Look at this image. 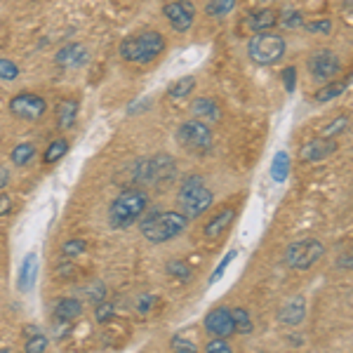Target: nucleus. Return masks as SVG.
Returning <instances> with one entry per match:
<instances>
[{"label": "nucleus", "mask_w": 353, "mask_h": 353, "mask_svg": "<svg viewBox=\"0 0 353 353\" xmlns=\"http://www.w3.org/2000/svg\"><path fill=\"white\" fill-rule=\"evenodd\" d=\"M165 48H168V41L163 33L149 28V31L125 38L121 43V57L130 64H151L165 52Z\"/></svg>", "instance_id": "obj_1"}, {"label": "nucleus", "mask_w": 353, "mask_h": 353, "mask_svg": "<svg viewBox=\"0 0 353 353\" xmlns=\"http://www.w3.org/2000/svg\"><path fill=\"white\" fill-rule=\"evenodd\" d=\"M139 219H141V224H139L141 236L156 245L172 241V238L184 233V229L189 226V219L181 212H151Z\"/></svg>", "instance_id": "obj_2"}, {"label": "nucleus", "mask_w": 353, "mask_h": 353, "mask_svg": "<svg viewBox=\"0 0 353 353\" xmlns=\"http://www.w3.org/2000/svg\"><path fill=\"white\" fill-rule=\"evenodd\" d=\"M149 208V193L144 189H125L109 208V221L113 229H128Z\"/></svg>", "instance_id": "obj_3"}, {"label": "nucleus", "mask_w": 353, "mask_h": 353, "mask_svg": "<svg viewBox=\"0 0 353 353\" xmlns=\"http://www.w3.org/2000/svg\"><path fill=\"white\" fill-rule=\"evenodd\" d=\"M176 174V163L168 153H158V156L139 158L132 165V181L141 186H161L168 184Z\"/></svg>", "instance_id": "obj_4"}, {"label": "nucleus", "mask_w": 353, "mask_h": 353, "mask_svg": "<svg viewBox=\"0 0 353 353\" xmlns=\"http://www.w3.org/2000/svg\"><path fill=\"white\" fill-rule=\"evenodd\" d=\"M176 201H179L181 214H184L186 219H196V217H201L203 212H208L214 196H212V191L205 186L201 174H189L181 181Z\"/></svg>", "instance_id": "obj_5"}, {"label": "nucleus", "mask_w": 353, "mask_h": 353, "mask_svg": "<svg viewBox=\"0 0 353 353\" xmlns=\"http://www.w3.org/2000/svg\"><path fill=\"white\" fill-rule=\"evenodd\" d=\"M285 38L281 33L264 31V33H254L248 41V57L254 61L257 66H273L285 57Z\"/></svg>", "instance_id": "obj_6"}, {"label": "nucleus", "mask_w": 353, "mask_h": 353, "mask_svg": "<svg viewBox=\"0 0 353 353\" xmlns=\"http://www.w3.org/2000/svg\"><path fill=\"white\" fill-rule=\"evenodd\" d=\"M176 141L189 153H208L212 149L214 134L210 130V125H205L201 121H186L176 130Z\"/></svg>", "instance_id": "obj_7"}, {"label": "nucleus", "mask_w": 353, "mask_h": 353, "mask_svg": "<svg viewBox=\"0 0 353 353\" xmlns=\"http://www.w3.org/2000/svg\"><path fill=\"white\" fill-rule=\"evenodd\" d=\"M325 254V245L316 238H306V241L292 243L285 250V264L292 271H306L316 264L318 259Z\"/></svg>", "instance_id": "obj_8"}, {"label": "nucleus", "mask_w": 353, "mask_h": 353, "mask_svg": "<svg viewBox=\"0 0 353 353\" xmlns=\"http://www.w3.org/2000/svg\"><path fill=\"white\" fill-rule=\"evenodd\" d=\"M48 111V101L41 94H33V92H21L10 99V113L21 121L28 123H38Z\"/></svg>", "instance_id": "obj_9"}, {"label": "nucleus", "mask_w": 353, "mask_h": 353, "mask_svg": "<svg viewBox=\"0 0 353 353\" xmlns=\"http://www.w3.org/2000/svg\"><path fill=\"white\" fill-rule=\"evenodd\" d=\"M309 73L313 81L318 83H330L334 76H339L341 73V59L337 52H332V50H318V52H313L309 57Z\"/></svg>", "instance_id": "obj_10"}, {"label": "nucleus", "mask_w": 353, "mask_h": 353, "mask_svg": "<svg viewBox=\"0 0 353 353\" xmlns=\"http://www.w3.org/2000/svg\"><path fill=\"white\" fill-rule=\"evenodd\" d=\"M163 12L176 33H186L193 26V19H196V10H193V5L189 0H174V3H168L163 8Z\"/></svg>", "instance_id": "obj_11"}, {"label": "nucleus", "mask_w": 353, "mask_h": 353, "mask_svg": "<svg viewBox=\"0 0 353 353\" xmlns=\"http://www.w3.org/2000/svg\"><path fill=\"white\" fill-rule=\"evenodd\" d=\"M337 151H339L337 141L318 137V139H311L299 146V158H301V163H321V161H327L330 156H334Z\"/></svg>", "instance_id": "obj_12"}, {"label": "nucleus", "mask_w": 353, "mask_h": 353, "mask_svg": "<svg viewBox=\"0 0 353 353\" xmlns=\"http://www.w3.org/2000/svg\"><path fill=\"white\" fill-rule=\"evenodd\" d=\"M205 330H208L212 337L226 339L231 334H236V325H233V318H231V309L226 306H219V309H212L205 316Z\"/></svg>", "instance_id": "obj_13"}, {"label": "nucleus", "mask_w": 353, "mask_h": 353, "mask_svg": "<svg viewBox=\"0 0 353 353\" xmlns=\"http://www.w3.org/2000/svg\"><path fill=\"white\" fill-rule=\"evenodd\" d=\"M54 61L61 68H81L90 61V50L81 43H68L54 54Z\"/></svg>", "instance_id": "obj_14"}, {"label": "nucleus", "mask_w": 353, "mask_h": 353, "mask_svg": "<svg viewBox=\"0 0 353 353\" xmlns=\"http://www.w3.org/2000/svg\"><path fill=\"white\" fill-rule=\"evenodd\" d=\"M306 318V299L304 297H292L278 311V321L288 327H297L301 321Z\"/></svg>", "instance_id": "obj_15"}, {"label": "nucleus", "mask_w": 353, "mask_h": 353, "mask_svg": "<svg viewBox=\"0 0 353 353\" xmlns=\"http://www.w3.org/2000/svg\"><path fill=\"white\" fill-rule=\"evenodd\" d=\"M191 111H193V118H196V121H201V123H205V125L221 121L219 104L214 99H210V97H198V99H193Z\"/></svg>", "instance_id": "obj_16"}, {"label": "nucleus", "mask_w": 353, "mask_h": 353, "mask_svg": "<svg viewBox=\"0 0 353 353\" xmlns=\"http://www.w3.org/2000/svg\"><path fill=\"white\" fill-rule=\"evenodd\" d=\"M276 19H278V12H273V10H257V12L245 17L243 26L254 33H264L276 26Z\"/></svg>", "instance_id": "obj_17"}, {"label": "nucleus", "mask_w": 353, "mask_h": 353, "mask_svg": "<svg viewBox=\"0 0 353 353\" xmlns=\"http://www.w3.org/2000/svg\"><path fill=\"white\" fill-rule=\"evenodd\" d=\"M233 219H236V210H233V208H224L219 214H214V217L210 219L208 224H205V229H203L205 238H217V236H221V233H224L233 224Z\"/></svg>", "instance_id": "obj_18"}, {"label": "nucleus", "mask_w": 353, "mask_h": 353, "mask_svg": "<svg viewBox=\"0 0 353 353\" xmlns=\"http://www.w3.org/2000/svg\"><path fill=\"white\" fill-rule=\"evenodd\" d=\"M36 278H38V254L36 252H28L24 261H21V269H19V290L21 292H28L36 285Z\"/></svg>", "instance_id": "obj_19"}, {"label": "nucleus", "mask_w": 353, "mask_h": 353, "mask_svg": "<svg viewBox=\"0 0 353 353\" xmlns=\"http://www.w3.org/2000/svg\"><path fill=\"white\" fill-rule=\"evenodd\" d=\"M57 128L71 130L78 121V101L76 99H61L57 104Z\"/></svg>", "instance_id": "obj_20"}, {"label": "nucleus", "mask_w": 353, "mask_h": 353, "mask_svg": "<svg viewBox=\"0 0 353 353\" xmlns=\"http://www.w3.org/2000/svg\"><path fill=\"white\" fill-rule=\"evenodd\" d=\"M83 316V304L76 297H64L61 301H57L54 306V318L61 323H73L76 318Z\"/></svg>", "instance_id": "obj_21"}, {"label": "nucleus", "mask_w": 353, "mask_h": 353, "mask_svg": "<svg viewBox=\"0 0 353 353\" xmlns=\"http://www.w3.org/2000/svg\"><path fill=\"white\" fill-rule=\"evenodd\" d=\"M290 174V153L288 151H278L271 161V179L283 184Z\"/></svg>", "instance_id": "obj_22"}, {"label": "nucleus", "mask_w": 353, "mask_h": 353, "mask_svg": "<svg viewBox=\"0 0 353 353\" xmlns=\"http://www.w3.org/2000/svg\"><path fill=\"white\" fill-rule=\"evenodd\" d=\"M346 90H349V81L346 83H325L316 94H313V101H316V104H325V101L337 99V97L344 94Z\"/></svg>", "instance_id": "obj_23"}, {"label": "nucleus", "mask_w": 353, "mask_h": 353, "mask_svg": "<svg viewBox=\"0 0 353 353\" xmlns=\"http://www.w3.org/2000/svg\"><path fill=\"white\" fill-rule=\"evenodd\" d=\"M193 90H196V78L184 76V78H179V81H174L172 85H170L168 97L170 99H184V97H189Z\"/></svg>", "instance_id": "obj_24"}, {"label": "nucleus", "mask_w": 353, "mask_h": 353, "mask_svg": "<svg viewBox=\"0 0 353 353\" xmlns=\"http://www.w3.org/2000/svg\"><path fill=\"white\" fill-rule=\"evenodd\" d=\"M38 156L36 146L31 144V141H21V144H17L12 153H10V158H12L14 165H19V168H24V165H28L33 161V158Z\"/></svg>", "instance_id": "obj_25"}, {"label": "nucleus", "mask_w": 353, "mask_h": 353, "mask_svg": "<svg viewBox=\"0 0 353 353\" xmlns=\"http://www.w3.org/2000/svg\"><path fill=\"white\" fill-rule=\"evenodd\" d=\"M66 151H68V141L64 139V137H59V139H52V141H50V146L43 153V161L48 163V165H54L57 161H61V158L66 156Z\"/></svg>", "instance_id": "obj_26"}, {"label": "nucleus", "mask_w": 353, "mask_h": 353, "mask_svg": "<svg viewBox=\"0 0 353 353\" xmlns=\"http://www.w3.org/2000/svg\"><path fill=\"white\" fill-rule=\"evenodd\" d=\"M276 26H283V28H299V26H304V17H301L299 10L285 8L281 14H278Z\"/></svg>", "instance_id": "obj_27"}, {"label": "nucleus", "mask_w": 353, "mask_h": 353, "mask_svg": "<svg viewBox=\"0 0 353 353\" xmlns=\"http://www.w3.org/2000/svg\"><path fill=\"white\" fill-rule=\"evenodd\" d=\"M231 318H233V325H236V332L238 334H250L252 332V318H250V313L245 309H233L231 311Z\"/></svg>", "instance_id": "obj_28"}, {"label": "nucleus", "mask_w": 353, "mask_h": 353, "mask_svg": "<svg viewBox=\"0 0 353 353\" xmlns=\"http://www.w3.org/2000/svg\"><path fill=\"white\" fill-rule=\"evenodd\" d=\"M349 123H351L349 116H337L327 128H323V137H325V139H334V137L344 134L346 130H349Z\"/></svg>", "instance_id": "obj_29"}, {"label": "nucleus", "mask_w": 353, "mask_h": 353, "mask_svg": "<svg viewBox=\"0 0 353 353\" xmlns=\"http://www.w3.org/2000/svg\"><path fill=\"white\" fill-rule=\"evenodd\" d=\"M168 273L172 278H179V281H189V278H191V266L186 264V261H181V259H174V261H170V264H168Z\"/></svg>", "instance_id": "obj_30"}, {"label": "nucleus", "mask_w": 353, "mask_h": 353, "mask_svg": "<svg viewBox=\"0 0 353 353\" xmlns=\"http://www.w3.org/2000/svg\"><path fill=\"white\" fill-rule=\"evenodd\" d=\"M304 28L313 36H325V33H332V21L330 19H311L304 21Z\"/></svg>", "instance_id": "obj_31"}, {"label": "nucleus", "mask_w": 353, "mask_h": 353, "mask_svg": "<svg viewBox=\"0 0 353 353\" xmlns=\"http://www.w3.org/2000/svg\"><path fill=\"white\" fill-rule=\"evenodd\" d=\"M236 8V0H212L208 5V14L210 17H224Z\"/></svg>", "instance_id": "obj_32"}, {"label": "nucleus", "mask_w": 353, "mask_h": 353, "mask_svg": "<svg viewBox=\"0 0 353 353\" xmlns=\"http://www.w3.org/2000/svg\"><path fill=\"white\" fill-rule=\"evenodd\" d=\"M17 78H19V66H17L14 61L0 57V81L10 83V81H17Z\"/></svg>", "instance_id": "obj_33"}, {"label": "nucleus", "mask_w": 353, "mask_h": 353, "mask_svg": "<svg viewBox=\"0 0 353 353\" xmlns=\"http://www.w3.org/2000/svg\"><path fill=\"white\" fill-rule=\"evenodd\" d=\"M48 337L45 334H31V337L26 339V346H24V351L26 353H45L48 351Z\"/></svg>", "instance_id": "obj_34"}, {"label": "nucleus", "mask_w": 353, "mask_h": 353, "mask_svg": "<svg viewBox=\"0 0 353 353\" xmlns=\"http://www.w3.org/2000/svg\"><path fill=\"white\" fill-rule=\"evenodd\" d=\"M236 257H238V252H236V250H231V252L226 254V257L219 261V266H217V269H214L212 276H210V285H214V283H219L221 278H224L226 269H229V266H231V261L236 259Z\"/></svg>", "instance_id": "obj_35"}, {"label": "nucleus", "mask_w": 353, "mask_h": 353, "mask_svg": "<svg viewBox=\"0 0 353 353\" xmlns=\"http://www.w3.org/2000/svg\"><path fill=\"white\" fill-rule=\"evenodd\" d=\"M85 250H88V243L81 241V238H71V241H66V243H64L61 252H64L66 257H81Z\"/></svg>", "instance_id": "obj_36"}, {"label": "nucleus", "mask_w": 353, "mask_h": 353, "mask_svg": "<svg viewBox=\"0 0 353 353\" xmlns=\"http://www.w3.org/2000/svg\"><path fill=\"white\" fill-rule=\"evenodd\" d=\"M205 351H208V353H233L229 341H226V339H219V337L210 339L208 344H205Z\"/></svg>", "instance_id": "obj_37"}, {"label": "nucleus", "mask_w": 353, "mask_h": 353, "mask_svg": "<svg viewBox=\"0 0 353 353\" xmlns=\"http://www.w3.org/2000/svg\"><path fill=\"white\" fill-rule=\"evenodd\" d=\"M113 313H116V306L113 304H106V301H101V304H97V311H94V318L99 323H106L113 318Z\"/></svg>", "instance_id": "obj_38"}, {"label": "nucleus", "mask_w": 353, "mask_h": 353, "mask_svg": "<svg viewBox=\"0 0 353 353\" xmlns=\"http://www.w3.org/2000/svg\"><path fill=\"white\" fill-rule=\"evenodd\" d=\"M172 346H174V353H198L196 344L189 339H184V337H174Z\"/></svg>", "instance_id": "obj_39"}, {"label": "nucleus", "mask_w": 353, "mask_h": 353, "mask_svg": "<svg viewBox=\"0 0 353 353\" xmlns=\"http://www.w3.org/2000/svg\"><path fill=\"white\" fill-rule=\"evenodd\" d=\"M156 304H158V297H153V294H141L137 309H139V313H149Z\"/></svg>", "instance_id": "obj_40"}, {"label": "nucleus", "mask_w": 353, "mask_h": 353, "mask_svg": "<svg viewBox=\"0 0 353 353\" xmlns=\"http://www.w3.org/2000/svg\"><path fill=\"white\" fill-rule=\"evenodd\" d=\"M88 294H90V299H92L94 304H101L104 297H106V288L101 285V283H97V285H92V288L88 290Z\"/></svg>", "instance_id": "obj_41"}, {"label": "nucleus", "mask_w": 353, "mask_h": 353, "mask_svg": "<svg viewBox=\"0 0 353 353\" xmlns=\"http://www.w3.org/2000/svg\"><path fill=\"white\" fill-rule=\"evenodd\" d=\"M294 76H297V68H294V66H288L285 73H283V81H285V90H288V92H294V85H297Z\"/></svg>", "instance_id": "obj_42"}, {"label": "nucleus", "mask_w": 353, "mask_h": 353, "mask_svg": "<svg viewBox=\"0 0 353 353\" xmlns=\"http://www.w3.org/2000/svg\"><path fill=\"white\" fill-rule=\"evenodd\" d=\"M10 212H12V198L8 193H0V217H5Z\"/></svg>", "instance_id": "obj_43"}, {"label": "nucleus", "mask_w": 353, "mask_h": 353, "mask_svg": "<svg viewBox=\"0 0 353 353\" xmlns=\"http://www.w3.org/2000/svg\"><path fill=\"white\" fill-rule=\"evenodd\" d=\"M8 184H10V170L5 165H0V189H5Z\"/></svg>", "instance_id": "obj_44"}, {"label": "nucleus", "mask_w": 353, "mask_h": 353, "mask_svg": "<svg viewBox=\"0 0 353 353\" xmlns=\"http://www.w3.org/2000/svg\"><path fill=\"white\" fill-rule=\"evenodd\" d=\"M0 353H10V351H0Z\"/></svg>", "instance_id": "obj_45"}]
</instances>
